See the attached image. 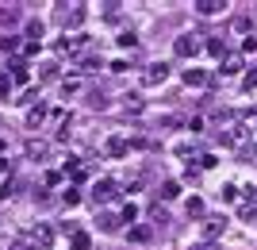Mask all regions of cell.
Wrapping results in <instances>:
<instances>
[{
	"mask_svg": "<svg viewBox=\"0 0 257 250\" xmlns=\"http://www.w3.org/2000/svg\"><path fill=\"white\" fill-rule=\"evenodd\" d=\"M200 50H204V43H200V35H192V31L177 35V43H173V54L177 58H196Z\"/></svg>",
	"mask_w": 257,
	"mask_h": 250,
	"instance_id": "cell-1",
	"label": "cell"
},
{
	"mask_svg": "<svg viewBox=\"0 0 257 250\" xmlns=\"http://www.w3.org/2000/svg\"><path fill=\"white\" fill-rule=\"evenodd\" d=\"M165 81H169V65L165 62H150L142 69V85L146 89H158V85H165Z\"/></svg>",
	"mask_w": 257,
	"mask_h": 250,
	"instance_id": "cell-2",
	"label": "cell"
},
{
	"mask_svg": "<svg viewBox=\"0 0 257 250\" xmlns=\"http://www.w3.org/2000/svg\"><path fill=\"white\" fill-rule=\"evenodd\" d=\"M115 196H119V185L111 177H100L96 185H92V200H96V204H111Z\"/></svg>",
	"mask_w": 257,
	"mask_h": 250,
	"instance_id": "cell-3",
	"label": "cell"
},
{
	"mask_svg": "<svg viewBox=\"0 0 257 250\" xmlns=\"http://www.w3.org/2000/svg\"><path fill=\"white\" fill-rule=\"evenodd\" d=\"M58 20L65 23V35H69V27H77V23L85 20V8H81V4H73V12H65V4H58Z\"/></svg>",
	"mask_w": 257,
	"mask_h": 250,
	"instance_id": "cell-4",
	"label": "cell"
},
{
	"mask_svg": "<svg viewBox=\"0 0 257 250\" xmlns=\"http://www.w3.org/2000/svg\"><path fill=\"white\" fill-rule=\"evenodd\" d=\"M31 246H35V250H46V246H54V231L46 227V223H39V227L31 231Z\"/></svg>",
	"mask_w": 257,
	"mask_h": 250,
	"instance_id": "cell-5",
	"label": "cell"
},
{
	"mask_svg": "<svg viewBox=\"0 0 257 250\" xmlns=\"http://www.w3.org/2000/svg\"><path fill=\"white\" fill-rule=\"evenodd\" d=\"M23 154H27L31 162H43L46 154H50V146H46L43 139H27V142H23Z\"/></svg>",
	"mask_w": 257,
	"mask_h": 250,
	"instance_id": "cell-6",
	"label": "cell"
},
{
	"mask_svg": "<svg viewBox=\"0 0 257 250\" xmlns=\"http://www.w3.org/2000/svg\"><path fill=\"white\" fill-rule=\"evenodd\" d=\"M12 85H27V81H31V65L23 62V58H16V62H12V77H8Z\"/></svg>",
	"mask_w": 257,
	"mask_h": 250,
	"instance_id": "cell-7",
	"label": "cell"
},
{
	"mask_svg": "<svg viewBox=\"0 0 257 250\" xmlns=\"http://www.w3.org/2000/svg\"><path fill=\"white\" fill-rule=\"evenodd\" d=\"M85 43H88V35H65V39H58V50L62 54H77Z\"/></svg>",
	"mask_w": 257,
	"mask_h": 250,
	"instance_id": "cell-8",
	"label": "cell"
},
{
	"mask_svg": "<svg viewBox=\"0 0 257 250\" xmlns=\"http://www.w3.org/2000/svg\"><path fill=\"white\" fill-rule=\"evenodd\" d=\"M219 142H223V146H242V142H246V127H226V131H219Z\"/></svg>",
	"mask_w": 257,
	"mask_h": 250,
	"instance_id": "cell-9",
	"label": "cell"
},
{
	"mask_svg": "<svg viewBox=\"0 0 257 250\" xmlns=\"http://www.w3.org/2000/svg\"><path fill=\"white\" fill-rule=\"evenodd\" d=\"M207 81H211V73H207V69H184V85L188 89H200V85H207Z\"/></svg>",
	"mask_w": 257,
	"mask_h": 250,
	"instance_id": "cell-10",
	"label": "cell"
},
{
	"mask_svg": "<svg viewBox=\"0 0 257 250\" xmlns=\"http://www.w3.org/2000/svg\"><path fill=\"white\" fill-rule=\"evenodd\" d=\"M107 154H111V158H127V154H131V142L123 139V135H111V139H107Z\"/></svg>",
	"mask_w": 257,
	"mask_h": 250,
	"instance_id": "cell-11",
	"label": "cell"
},
{
	"mask_svg": "<svg viewBox=\"0 0 257 250\" xmlns=\"http://www.w3.org/2000/svg\"><path fill=\"white\" fill-rule=\"evenodd\" d=\"M238 219H246V223H249V219H257V196H253V193L238 204Z\"/></svg>",
	"mask_w": 257,
	"mask_h": 250,
	"instance_id": "cell-12",
	"label": "cell"
},
{
	"mask_svg": "<svg viewBox=\"0 0 257 250\" xmlns=\"http://www.w3.org/2000/svg\"><path fill=\"white\" fill-rule=\"evenodd\" d=\"M226 8V0H196V12L200 16H219Z\"/></svg>",
	"mask_w": 257,
	"mask_h": 250,
	"instance_id": "cell-13",
	"label": "cell"
},
{
	"mask_svg": "<svg viewBox=\"0 0 257 250\" xmlns=\"http://www.w3.org/2000/svg\"><path fill=\"white\" fill-rule=\"evenodd\" d=\"M223 227H226L223 219H207V223H204V242H215L219 235H223Z\"/></svg>",
	"mask_w": 257,
	"mask_h": 250,
	"instance_id": "cell-14",
	"label": "cell"
},
{
	"mask_svg": "<svg viewBox=\"0 0 257 250\" xmlns=\"http://www.w3.org/2000/svg\"><path fill=\"white\" fill-rule=\"evenodd\" d=\"M46 120V104H31V108H27V127H39V123Z\"/></svg>",
	"mask_w": 257,
	"mask_h": 250,
	"instance_id": "cell-15",
	"label": "cell"
},
{
	"mask_svg": "<svg viewBox=\"0 0 257 250\" xmlns=\"http://www.w3.org/2000/svg\"><path fill=\"white\" fill-rule=\"evenodd\" d=\"M242 69V54H226L223 58V77H234Z\"/></svg>",
	"mask_w": 257,
	"mask_h": 250,
	"instance_id": "cell-16",
	"label": "cell"
},
{
	"mask_svg": "<svg viewBox=\"0 0 257 250\" xmlns=\"http://www.w3.org/2000/svg\"><path fill=\"white\" fill-rule=\"evenodd\" d=\"M20 35H4V39H0V50H4V54H20Z\"/></svg>",
	"mask_w": 257,
	"mask_h": 250,
	"instance_id": "cell-17",
	"label": "cell"
},
{
	"mask_svg": "<svg viewBox=\"0 0 257 250\" xmlns=\"http://www.w3.org/2000/svg\"><path fill=\"white\" fill-rule=\"evenodd\" d=\"M207 54H215V58H219V62H223V58H226V43H223V39H207Z\"/></svg>",
	"mask_w": 257,
	"mask_h": 250,
	"instance_id": "cell-18",
	"label": "cell"
},
{
	"mask_svg": "<svg viewBox=\"0 0 257 250\" xmlns=\"http://www.w3.org/2000/svg\"><path fill=\"white\" fill-rule=\"evenodd\" d=\"M81 89H85V85H81V77H65V81H62V93H65V97H77Z\"/></svg>",
	"mask_w": 257,
	"mask_h": 250,
	"instance_id": "cell-19",
	"label": "cell"
},
{
	"mask_svg": "<svg viewBox=\"0 0 257 250\" xmlns=\"http://www.w3.org/2000/svg\"><path fill=\"white\" fill-rule=\"evenodd\" d=\"M58 77V62H43L39 65V81H54Z\"/></svg>",
	"mask_w": 257,
	"mask_h": 250,
	"instance_id": "cell-20",
	"label": "cell"
},
{
	"mask_svg": "<svg viewBox=\"0 0 257 250\" xmlns=\"http://www.w3.org/2000/svg\"><path fill=\"white\" fill-rule=\"evenodd\" d=\"M219 200L223 204H238V185H223L219 189Z\"/></svg>",
	"mask_w": 257,
	"mask_h": 250,
	"instance_id": "cell-21",
	"label": "cell"
},
{
	"mask_svg": "<svg viewBox=\"0 0 257 250\" xmlns=\"http://www.w3.org/2000/svg\"><path fill=\"white\" fill-rule=\"evenodd\" d=\"M88 246H92V239H88L85 231H77L73 239H69V250H88Z\"/></svg>",
	"mask_w": 257,
	"mask_h": 250,
	"instance_id": "cell-22",
	"label": "cell"
},
{
	"mask_svg": "<svg viewBox=\"0 0 257 250\" xmlns=\"http://www.w3.org/2000/svg\"><path fill=\"white\" fill-rule=\"evenodd\" d=\"M177 196H181V185H177V181H165V185H161V200H177Z\"/></svg>",
	"mask_w": 257,
	"mask_h": 250,
	"instance_id": "cell-23",
	"label": "cell"
},
{
	"mask_svg": "<svg viewBox=\"0 0 257 250\" xmlns=\"http://www.w3.org/2000/svg\"><path fill=\"white\" fill-rule=\"evenodd\" d=\"M62 204H65V208H77V204H81V193H77V189L69 185V189L62 193Z\"/></svg>",
	"mask_w": 257,
	"mask_h": 250,
	"instance_id": "cell-24",
	"label": "cell"
},
{
	"mask_svg": "<svg viewBox=\"0 0 257 250\" xmlns=\"http://www.w3.org/2000/svg\"><path fill=\"white\" fill-rule=\"evenodd\" d=\"M100 65L104 62H100L96 54H81V69H85V73H92V69H100Z\"/></svg>",
	"mask_w": 257,
	"mask_h": 250,
	"instance_id": "cell-25",
	"label": "cell"
},
{
	"mask_svg": "<svg viewBox=\"0 0 257 250\" xmlns=\"http://www.w3.org/2000/svg\"><path fill=\"white\" fill-rule=\"evenodd\" d=\"M131 242H150V227H131Z\"/></svg>",
	"mask_w": 257,
	"mask_h": 250,
	"instance_id": "cell-26",
	"label": "cell"
},
{
	"mask_svg": "<svg viewBox=\"0 0 257 250\" xmlns=\"http://www.w3.org/2000/svg\"><path fill=\"white\" fill-rule=\"evenodd\" d=\"M123 100H127V112H131V116H139V112L146 108V104H142V100L135 97V93H131V97H123Z\"/></svg>",
	"mask_w": 257,
	"mask_h": 250,
	"instance_id": "cell-27",
	"label": "cell"
},
{
	"mask_svg": "<svg viewBox=\"0 0 257 250\" xmlns=\"http://www.w3.org/2000/svg\"><path fill=\"white\" fill-rule=\"evenodd\" d=\"M39 46H43V43H31V39H27V43L20 46V54L23 58H35V54H39Z\"/></svg>",
	"mask_w": 257,
	"mask_h": 250,
	"instance_id": "cell-28",
	"label": "cell"
},
{
	"mask_svg": "<svg viewBox=\"0 0 257 250\" xmlns=\"http://www.w3.org/2000/svg\"><path fill=\"white\" fill-rule=\"evenodd\" d=\"M100 231H119V219L115 216H100Z\"/></svg>",
	"mask_w": 257,
	"mask_h": 250,
	"instance_id": "cell-29",
	"label": "cell"
},
{
	"mask_svg": "<svg viewBox=\"0 0 257 250\" xmlns=\"http://www.w3.org/2000/svg\"><path fill=\"white\" fill-rule=\"evenodd\" d=\"M188 216H204V200H200V196L188 200Z\"/></svg>",
	"mask_w": 257,
	"mask_h": 250,
	"instance_id": "cell-30",
	"label": "cell"
},
{
	"mask_svg": "<svg viewBox=\"0 0 257 250\" xmlns=\"http://www.w3.org/2000/svg\"><path fill=\"white\" fill-rule=\"evenodd\" d=\"M12 97V81H8V73H0V100H8Z\"/></svg>",
	"mask_w": 257,
	"mask_h": 250,
	"instance_id": "cell-31",
	"label": "cell"
},
{
	"mask_svg": "<svg viewBox=\"0 0 257 250\" xmlns=\"http://www.w3.org/2000/svg\"><path fill=\"white\" fill-rule=\"evenodd\" d=\"M215 165V154H200V158H196V170H211Z\"/></svg>",
	"mask_w": 257,
	"mask_h": 250,
	"instance_id": "cell-32",
	"label": "cell"
},
{
	"mask_svg": "<svg viewBox=\"0 0 257 250\" xmlns=\"http://www.w3.org/2000/svg\"><path fill=\"white\" fill-rule=\"evenodd\" d=\"M135 219H139V208L127 204V208H123V223H135Z\"/></svg>",
	"mask_w": 257,
	"mask_h": 250,
	"instance_id": "cell-33",
	"label": "cell"
},
{
	"mask_svg": "<svg viewBox=\"0 0 257 250\" xmlns=\"http://www.w3.org/2000/svg\"><path fill=\"white\" fill-rule=\"evenodd\" d=\"M242 89H246V93H253V89H257V69H253V73H246V81H242Z\"/></svg>",
	"mask_w": 257,
	"mask_h": 250,
	"instance_id": "cell-34",
	"label": "cell"
},
{
	"mask_svg": "<svg viewBox=\"0 0 257 250\" xmlns=\"http://www.w3.org/2000/svg\"><path fill=\"white\" fill-rule=\"evenodd\" d=\"M0 20H4V23H16V20H20V12H16V8H4V12H0Z\"/></svg>",
	"mask_w": 257,
	"mask_h": 250,
	"instance_id": "cell-35",
	"label": "cell"
},
{
	"mask_svg": "<svg viewBox=\"0 0 257 250\" xmlns=\"http://www.w3.org/2000/svg\"><path fill=\"white\" fill-rule=\"evenodd\" d=\"M119 46H131V50H135V46H139V39L127 31V35H119Z\"/></svg>",
	"mask_w": 257,
	"mask_h": 250,
	"instance_id": "cell-36",
	"label": "cell"
},
{
	"mask_svg": "<svg viewBox=\"0 0 257 250\" xmlns=\"http://www.w3.org/2000/svg\"><path fill=\"white\" fill-rule=\"evenodd\" d=\"M0 174H12V162L4 158V154H0Z\"/></svg>",
	"mask_w": 257,
	"mask_h": 250,
	"instance_id": "cell-37",
	"label": "cell"
},
{
	"mask_svg": "<svg viewBox=\"0 0 257 250\" xmlns=\"http://www.w3.org/2000/svg\"><path fill=\"white\" fill-rule=\"evenodd\" d=\"M192 250H219L215 242H200V246H192Z\"/></svg>",
	"mask_w": 257,
	"mask_h": 250,
	"instance_id": "cell-38",
	"label": "cell"
},
{
	"mask_svg": "<svg viewBox=\"0 0 257 250\" xmlns=\"http://www.w3.org/2000/svg\"><path fill=\"white\" fill-rule=\"evenodd\" d=\"M12 250H35V246H31V242H16Z\"/></svg>",
	"mask_w": 257,
	"mask_h": 250,
	"instance_id": "cell-39",
	"label": "cell"
},
{
	"mask_svg": "<svg viewBox=\"0 0 257 250\" xmlns=\"http://www.w3.org/2000/svg\"><path fill=\"white\" fill-rule=\"evenodd\" d=\"M0 154H4V139H0Z\"/></svg>",
	"mask_w": 257,
	"mask_h": 250,
	"instance_id": "cell-40",
	"label": "cell"
},
{
	"mask_svg": "<svg viewBox=\"0 0 257 250\" xmlns=\"http://www.w3.org/2000/svg\"><path fill=\"white\" fill-rule=\"evenodd\" d=\"M253 158H257V142H253Z\"/></svg>",
	"mask_w": 257,
	"mask_h": 250,
	"instance_id": "cell-41",
	"label": "cell"
}]
</instances>
